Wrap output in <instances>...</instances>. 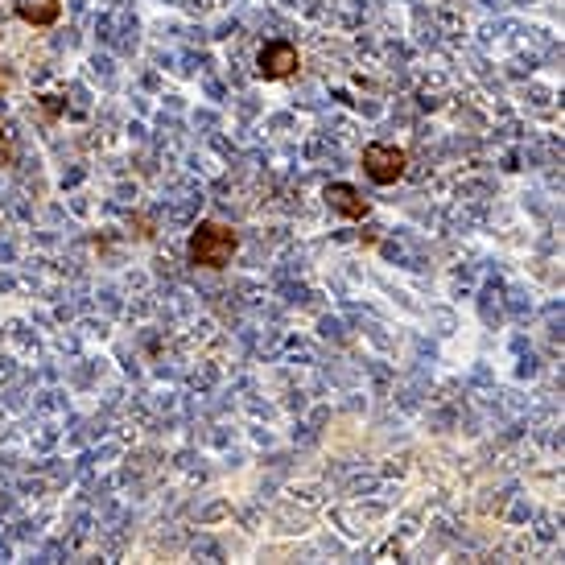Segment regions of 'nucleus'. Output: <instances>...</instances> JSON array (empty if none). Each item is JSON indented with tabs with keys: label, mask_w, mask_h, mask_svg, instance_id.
Listing matches in <instances>:
<instances>
[{
	"label": "nucleus",
	"mask_w": 565,
	"mask_h": 565,
	"mask_svg": "<svg viewBox=\"0 0 565 565\" xmlns=\"http://www.w3.org/2000/svg\"><path fill=\"white\" fill-rule=\"evenodd\" d=\"M236 248H240L236 231L207 219V223H198V231L190 236V264H198V269H227Z\"/></svg>",
	"instance_id": "1"
},
{
	"label": "nucleus",
	"mask_w": 565,
	"mask_h": 565,
	"mask_svg": "<svg viewBox=\"0 0 565 565\" xmlns=\"http://www.w3.org/2000/svg\"><path fill=\"white\" fill-rule=\"evenodd\" d=\"M363 170H368L372 182L380 186H392V182H401L405 170H409V153L405 149H396V145H368L363 149Z\"/></svg>",
	"instance_id": "2"
},
{
	"label": "nucleus",
	"mask_w": 565,
	"mask_h": 565,
	"mask_svg": "<svg viewBox=\"0 0 565 565\" xmlns=\"http://www.w3.org/2000/svg\"><path fill=\"white\" fill-rule=\"evenodd\" d=\"M326 203L335 207L339 215H347V219H363V215H368V198H359V190L347 186V182H330L326 186Z\"/></svg>",
	"instance_id": "4"
},
{
	"label": "nucleus",
	"mask_w": 565,
	"mask_h": 565,
	"mask_svg": "<svg viewBox=\"0 0 565 565\" xmlns=\"http://www.w3.org/2000/svg\"><path fill=\"white\" fill-rule=\"evenodd\" d=\"M17 17L25 25H54L62 17V0H17Z\"/></svg>",
	"instance_id": "5"
},
{
	"label": "nucleus",
	"mask_w": 565,
	"mask_h": 565,
	"mask_svg": "<svg viewBox=\"0 0 565 565\" xmlns=\"http://www.w3.org/2000/svg\"><path fill=\"white\" fill-rule=\"evenodd\" d=\"M297 46H289V42H269L260 50V58H256V71H260V79H269V83H277V79H289L293 71H297Z\"/></svg>",
	"instance_id": "3"
}]
</instances>
